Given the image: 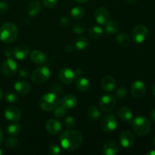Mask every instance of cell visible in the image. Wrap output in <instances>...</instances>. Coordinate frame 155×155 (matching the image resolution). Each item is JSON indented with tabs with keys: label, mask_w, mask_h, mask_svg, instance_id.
<instances>
[{
	"label": "cell",
	"mask_w": 155,
	"mask_h": 155,
	"mask_svg": "<svg viewBox=\"0 0 155 155\" xmlns=\"http://www.w3.org/2000/svg\"><path fill=\"white\" fill-rule=\"evenodd\" d=\"M103 33V29L101 28L100 26H93L92 28H90V30H89V37L91 39H98V38L101 37L102 36Z\"/></svg>",
	"instance_id": "27"
},
{
	"label": "cell",
	"mask_w": 155,
	"mask_h": 155,
	"mask_svg": "<svg viewBox=\"0 0 155 155\" xmlns=\"http://www.w3.org/2000/svg\"><path fill=\"white\" fill-rule=\"evenodd\" d=\"M133 131L137 136L140 137L147 136L151 130V124L149 120L145 117L139 116L136 117L132 121Z\"/></svg>",
	"instance_id": "3"
},
{
	"label": "cell",
	"mask_w": 155,
	"mask_h": 155,
	"mask_svg": "<svg viewBox=\"0 0 155 155\" xmlns=\"http://www.w3.org/2000/svg\"><path fill=\"white\" fill-rule=\"evenodd\" d=\"M59 142L62 148L66 151H74L82 144L83 135L77 130H67L60 136Z\"/></svg>",
	"instance_id": "1"
},
{
	"label": "cell",
	"mask_w": 155,
	"mask_h": 155,
	"mask_svg": "<svg viewBox=\"0 0 155 155\" xmlns=\"http://www.w3.org/2000/svg\"><path fill=\"white\" fill-rule=\"evenodd\" d=\"M15 89L18 94L21 95H28L31 90V86L24 80H19L17 81L15 84Z\"/></svg>",
	"instance_id": "19"
},
{
	"label": "cell",
	"mask_w": 155,
	"mask_h": 155,
	"mask_svg": "<svg viewBox=\"0 0 155 155\" xmlns=\"http://www.w3.org/2000/svg\"><path fill=\"white\" fill-rule=\"evenodd\" d=\"M8 11V5L6 2H0V15H4Z\"/></svg>",
	"instance_id": "40"
},
{
	"label": "cell",
	"mask_w": 155,
	"mask_h": 155,
	"mask_svg": "<svg viewBox=\"0 0 155 155\" xmlns=\"http://www.w3.org/2000/svg\"><path fill=\"white\" fill-rule=\"evenodd\" d=\"M3 97H4V94H3V92L2 91V89H0V101H2V100Z\"/></svg>",
	"instance_id": "48"
},
{
	"label": "cell",
	"mask_w": 155,
	"mask_h": 155,
	"mask_svg": "<svg viewBox=\"0 0 155 155\" xmlns=\"http://www.w3.org/2000/svg\"><path fill=\"white\" fill-rule=\"evenodd\" d=\"M117 127V120L114 114H107L101 120V128L105 133L114 131Z\"/></svg>",
	"instance_id": "6"
},
{
	"label": "cell",
	"mask_w": 155,
	"mask_h": 155,
	"mask_svg": "<svg viewBox=\"0 0 155 155\" xmlns=\"http://www.w3.org/2000/svg\"><path fill=\"white\" fill-rule=\"evenodd\" d=\"M5 117L8 121L12 122H18L20 120L21 117V110L19 108L15 106H9L7 107L5 110L4 112Z\"/></svg>",
	"instance_id": "13"
},
{
	"label": "cell",
	"mask_w": 155,
	"mask_h": 155,
	"mask_svg": "<svg viewBox=\"0 0 155 155\" xmlns=\"http://www.w3.org/2000/svg\"><path fill=\"white\" fill-rule=\"evenodd\" d=\"M89 45V42L87 38L85 36H78L74 40V46L79 50H83L88 48Z\"/></svg>",
	"instance_id": "25"
},
{
	"label": "cell",
	"mask_w": 155,
	"mask_h": 155,
	"mask_svg": "<svg viewBox=\"0 0 155 155\" xmlns=\"http://www.w3.org/2000/svg\"><path fill=\"white\" fill-rule=\"evenodd\" d=\"M41 11L40 2L37 0L30 2L27 8V13L29 16L34 17L37 15Z\"/></svg>",
	"instance_id": "22"
},
{
	"label": "cell",
	"mask_w": 155,
	"mask_h": 155,
	"mask_svg": "<svg viewBox=\"0 0 155 155\" xmlns=\"http://www.w3.org/2000/svg\"><path fill=\"white\" fill-rule=\"evenodd\" d=\"M147 155H155V151H153V150H151V151H150L149 152H148L146 154Z\"/></svg>",
	"instance_id": "49"
},
{
	"label": "cell",
	"mask_w": 155,
	"mask_h": 155,
	"mask_svg": "<svg viewBox=\"0 0 155 155\" xmlns=\"http://www.w3.org/2000/svg\"><path fill=\"white\" fill-rule=\"evenodd\" d=\"M152 143H153V145H154V146L155 147V136H154V139H153Z\"/></svg>",
	"instance_id": "52"
},
{
	"label": "cell",
	"mask_w": 155,
	"mask_h": 155,
	"mask_svg": "<svg viewBox=\"0 0 155 155\" xmlns=\"http://www.w3.org/2000/svg\"><path fill=\"white\" fill-rule=\"evenodd\" d=\"M21 130V127L18 124H13L7 127V133L10 136H16Z\"/></svg>",
	"instance_id": "32"
},
{
	"label": "cell",
	"mask_w": 155,
	"mask_h": 155,
	"mask_svg": "<svg viewBox=\"0 0 155 155\" xmlns=\"http://www.w3.org/2000/svg\"><path fill=\"white\" fill-rule=\"evenodd\" d=\"M152 93H153V95L155 96V83L153 85V86H152Z\"/></svg>",
	"instance_id": "51"
},
{
	"label": "cell",
	"mask_w": 155,
	"mask_h": 155,
	"mask_svg": "<svg viewBox=\"0 0 155 155\" xmlns=\"http://www.w3.org/2000/svg\"><path fill=\"white\" fill-rule=\"evenodd\" d=\"M58 0H42L44 5L48 8H52L58 4Z\"/></svg>",
	"instance_id": "39"
},
{
	"label": "cell",
	"mask_w": 155,
	"mask_h": 155,
	"mask_svg": "<svg viewBox=\"0 0 155 155\" xmlns=\"http://www.w3.org/2000/svg\"><path fill=\"white\" fill-rule=\"evenodd\" d=\"M30 60L36 64H42L47 61L45 53L40 50H35L30 53Z\"/></svg>",
	"instance_id": "21"
},
{
	"label": "cell",
	"mask_w": 155,
	"mask_h": 155,
	"mask_svg": "<svg viewBox=\"0 0 155 155\" xmlns=\"http://www.w3.org/2000/svg\"><path fill=\"white\" fill-rule=\"evenodd\" d=\"M117 116L121 120L125 121V122L132 124V121L133 120V114L132 110L128 107L123 106L117 110Z\"/></svg>",
	"instance_id": "18"
},
{
	"label": "cell",
	"mask_w": 155,
	"mask_h": 155,
	"mask_svg": "<svg viewBox=\"0 0 155 155\" xmlns=\"http://www.w3.org/2000/svg\"><path fill=\"white\" fill-rule=\"evenodd\" d=\"M148 30L144 25H137L134 27L132 33V38L136 43H142L148 37Z\"/></svg>",
	"instance_id": "9"
},
{
	"label": "cell",
	"mask_w": 155,
	"mask_h": 155,
	"mask_svg": "<svg viewBox=\"0 0 155 155\" xmlns=\"http://www.w3.org/2000/svg\"><path fill=\"white\" fill-rule=\"evenodd\" d=\"M30 48L24 45H19L13 50V54L18 60H25L30 54Z\"/></svg>",
	"instance_id": "17"
},
{
	"label": "cell",
	"mask_w": 155,
	"mask_h": 155,
	"mask_svg": "<svg viewBox=\"0 0 155 155\" xmlns=\"http://www.w3.org/2000/svg\"><path fill=\"white\" fill-rule=\"evenodd\" d=\"M83 71H82L81 69H77V71H76V72H75V74H76V76H80L82 74H83Z\"/></svg>",
	"instance_id": "45"
},
{
	"label": "cell",
	"mask_w": 155,
	"mask_h": 155,
	"mask_svg": "<svg viewBox=\"0 0 155 155\" xmlns=\"http://www.w3.org/2000/svg\"><path fill=\"white\" fill-rule=\"evenodd\" d=\"M45 129L47 132L51 135L58 134L61 131V124L58 120L50 119L48 120L45 124Z\"/></svg>",
	"instance_id": "16"
},
{
	"label": "cell",
	"mask_w": 155,
	"mask_h": 155,
	"mask_svg": "<svg viewBox=\"0 0 155 155\" xmlns=\"http://www.w3.org/2000/svg\"><path fill=\"white\" fill-rule=\"evenodd\" d=\"M86 30V25L83 22H77L73 26V30L77 34H82Z\"/></svg>",
	"instance_id": "33"
},
{
	"label": "cell",
	"mask_w": 155,
	"mask_h": 155,
	"mask_svg": "<svg viewBox=\"0 0 155 155\" xmlns=\"http://www.w3.org/2000/svg\"><path fill=\"white\" fill-rule=\"evenodd\" d=\"M69 24L70 21L68 20V18H65V17H64V18H62L60 20V25L62 27H67L69 25Z\"/></svg>",
	"instance_id": "41"
},
{
	"label": "cell",
	"mask_w": 155,
	"mask_h": 155,
	"mask_svg": "<svg viewBox=\"0 0 155 155\" xmlns=\"http://www.w3.org/2000/svg\"><path fill=\"white\" fill-rule=\"evenodd\" d=\"M67 113H68V109L65 108L61 104L59 106L58 105L54 109V115L58 118L63 117H64L67 114Z\"/></svg>",
	"instance_id": "34"
},
{
	"label": "cell",
	"mask_w": 155,
	"mask_h": 155,
	"mask_svg": "<svg viewBox=\"0 0 155 155\" xmlns=\"http://www.w3.org/2000/svg\"><path fill=\"white\" fill-rule=\"evenodd\" d=\"M120 143L124 148H130L134 145L135 138L130 131H124L119 136Z\"/></svg>",
	"instance_id": "14"
},
{
	"label": "cell",
	"mask_w": 155,
	"mask_h": 155,
	"mask_svg": "<svg viewBox=\"0 0 155 155\" xmlns=\"http://www.w3.org/2000/svg\"><path fill=\"white\" fill-rule=\"evenodd\" d=\"M95 19L99 25H105L110 20V13L104 7H100L95 12Z\"/></svg>",
	"instance_id": "11"
},
{
	"label": "cell",
	"mask_w": 155,
	"mask_h": 155,
	"mask_svg": "<svg viewBox=\"0 0 155 155\" xmlns=\"http://www.w3.org/2000/svg\"><path fill=\"white\" fill-rule=\"evenodd\" d=\"M101 88L104 91L111 92V91H113L115 89V86H116V80H115V79L114 77H112L110 75L104 76L102 78V80H101Z\"/></svg>",
	"instance_id": "20"
},
{
	"label": "cell",
	"mask_w": 155,
	"mask_h": 155,
	"mask_svg": "<svg viewBox=\"0 0 155 155\" xmlns=\"http://www.w3.org/2000/svg\"><path fill=\"white\" fill-rule=\"evenodd\" d=\"M77 104V98L74 95H68L62 98L61 104L67 109L74 108Z\"/></svg>",
	"instance_id": "23"
},
{
	"label": "cell",
	"mask_w": 155,
	"mask_h": 155,
	"mask_svg": "<svg viewBox=\"0 0 155 155\" xmlns=\"http://www.w3.org/2000/svg\"><path fill=\"white\" fill-rule=\"evenodd\" d=\"M119 28L117 23L114 21H110L109 20L108 22L105 24V31L108 34H114V33H117Z\"/></svg>",
	"instance_id": "29"
},
{
	"label": "cell",
	"mask_w": 155,
	"mask_h": 155,
	"mask_svg": "<svg viewBox=\"0 0 155 155\" xmlns=\"http://www.w3.org/2000/svg\"><path fill=\"white\" fill-rule=\"evenodd\" d=\"M59 104V98L54 92L46 93L41 97L39 100V106L45 111L53 110Z\"/></svg>",
	"instance_id": "4"
},
{
	"label": "cell",
	"mask_w": 155,
	"mask_h": 155,
	"mask_svg": "<svg viewBox=\"0 0 155 155\" xmlns=\"http://www.w3.org/2000/svg\"><path fill=\"white\" fill-rule=\"evenodd\" d=\"M75 1H77V2H80V3H85L86 2L89 1V0H75Z\"/></svg>",
	"instance_id": "50"
},
{
	"label": "cell",
	"mask_w": 155,
	"mask_h": 155,
	"mask_svg": "<svg viewBox=\"0 0 155 155\" xmlns=\"http://www.w3.org/2000/svg\"><path fill=\"white\" fill-rule=\"evenodd\" d=\"M75 86L77 90L80 92H86L89 90L90 88V82L85 77H80L76 81Z\"/></svg>",
	"instance_id": "24"
},
{
	"label": "cell",
	"mask_w": 155,
	"mask_h": 155,
	"mask_svg": "<svg viewBox=\"0 0 155 155\" xmlns=\"http://www.w3.org/2000/svg\"><path fill=\"white\" fill-rule=\"evenodd\" d=\"M85 15V11L80 6H76V7L73 8L71 10V15L73 18L76 20L81 19Z\"/></svg>",
	"instance_id": "28"
},
{
	"label": "cell",
	"mask_w": 155,
	"mask_h": 155,
	"mask_svg": "<svg viewBox=\"0 0 155 155\" xmlns=\"http://www.w3.org/2000/svg\"><path fill=\"white\" fill-rule=\"evenodd\" d=\"M48 152L51 155H58L61 154V148L59 145L53 144L48 148Z\"/></svg>",
	"instance_id": "36"
},
{
	"label": "cell",
	"mask_w": 155,
	"mask_h": 155,
	"mask_svg": "<svg viewBox=\"0 0 155 155\" xmlns=\"http://www.w3.org/2000/svg\"><path fill=\"white\" fill-rule=\"evenodd\" d=\"M59 80L65 84H71L74 82L76 77L75 72L68 68H64L58 73Z\"/></svg>",
	"instance_id": "12"
},
{
	"label": "cell",
	"mask_w": 155,
	"mask_h": 155,
	"mask_svg": "<svg viewBox=\"0 0 155 155\" xmlns=\"http://www.w3.org/2000/svg\"><path fill=\"white\" fill-rule=\"evenodd\" d=\"M52 90L54 91V92L55 94L58 93V92H61L62 90V87L58 84H55L52 86Z\"/></svg>",
	"instance_id": "43"
},
{
	"label": "cell",
	"mask_w": 155,
	"mask_h": 155,
	"mask_svg": "<svg viewBox=\"0 0 155 155\" xmlns=\"http://www.w3.org/2000/svg\"><path fill=\"white\" fill-rule=\"evenodd\" d=\"M4 145L6 148H9V149L15 148V147L18 146V139L17 138H15V136H11V137L8 138V139H6L5 140Z\"/></svg>",
	"instance_id": "31"
},
{
	"label": "cell",
	"mask_w": 155,
	"mask_h": 155,
	"mask_svg": "<svg viewBox=\"0 0 155 155\" xmlns=\"http://www.w3.org/2000/svg\"><path fill=\"white\" fill-rule=\"evenodd\" d=\"M150 117H151V119L155 123V108L153 109V110L151 111Z\"/></svg>",
	"instance_id": "44"
},
{
	"label": "cell",
	"mask_w": 155,
	"mask_h": 155,
	"mask_svg": "<svg viewBox=\"0 0 155 155\" xmlns=\"http://www.w3.org/2000/svg\"><path fill=\"white\" fill-rule=\"evenodd\" d=\"M18 27L12 22H6L0 27V40L5 43L15 42L18 36Z\"/></svg>",
	"instance_id": "2"
},
{
	"label": "cell",
	"mask_w": 155,
	"mask_h": 155,
	"mask_svg": "<svg viewBox=\"0 0 155 155\" xmlns=\"http://www.w3.org/2000/svg\"><path fill=\"white\" fill-rule=\"evenodd\" d=\"M76 121L73 117L68 116L64 120V126L68 129H72L75 127Z\"/></svg>",
	"instance_id": "35"
},
{
	"label": "cell",
	"mask_w": 155,
	"mask_h": 155,
	"mask_svg": "<svg viewBox=\"0 0 155 155\" xmlns=\"http://www.w3.org/2000/svg\"><path fill=\"white\" fill-rule=\"evenodd\" d=\"M5 99L9 103H15L16 101H18V97L17 96L16 94L13 93V92H8L5 95Z\"/></svg>",
	"instance_id": "37"
},
{
	"label": "cell",
	"mask_w": 155,
	"mask_h": 155,
	"mask_svg": "<svg viewBox=\"0 0 155 155\" xmlns=\"http://www.w3.org/2000/svg\"><path fill=\"white\" fill-rule=\"evenodd\" d=\"M127 1L130 4L134 5V4H136V3H137V2L139 1V0H127Z\"/></svg>",
	"instance_id": "47"
},
{
	"label": "cell",
	"mask_w": 155,
	"mask_h": 155,
	"mask_svg": "<svg viewBox=\"0 0 155 155\" xmlns=\"http://www.w3.org/2000/svg\"><path fill=\"white\" fill-rule=\"evenodd\" d=\"M115 95L118 98H124L127 95V91L125 88L120 87L119 89H117L116 92H115Z\"/></svg>",
	"instance_id": "38"
},
{
	"label": "cell",
	"mask_w": 155,
	"mask_h": 155,
	"mask_svg": "<svg viewBox=\"0 0 155 155\" xmlns=\"http://www.w3.org/2000/svg\"><path fill=\"white\" fill-rule=\"evenodd\" d=\"M2 149H1V148H0V155H2Z\"/></svg>",
	"instance_id": "53"
},
{
	"label": "cell",
	"mask_w": 155,
	"mask_h": 155,
	"mask_svg": "<svg viewBox=\"0 0 155 155\" xmlns=\"http://www.w3.org/2000/svg\"><path fill=\"white\" fill-rule=\"evenodd\" d=\"M3 139H4V138H3V133L1 129H0V145L2 143Z\"/></svg>",
	"instance_id": "46"
},
{
	"label": "cell",
	"mask_w": 155,
	"mask_h": 155,
	"mask_svg": "<svg viewBox=\"0 0 155 155\" xmlns=\"http://www.w3.org/2000/svg\"><path fill=\"white\" fill-rule=\"evenodd\" d=\"M87 115L91 120H98L100 117L101 113H100V110L96 107H95V106H91V107H89L88 108Z\"/></svg>",
	"instance_id": "30"
},
{
	"label": "cell",
	"mask_w": 155,
	"mask_h": 155,
	"mask_svg": "<svg viewBox=\"0 0 155 155\" xmlns=\"http://www.w3.org/2000/svg\"><path fill=\"white\" fill-rule=\"evenodd\" d=\"M50 76V70L47 67L42 66L33 71L31 75V80L36 84H42L49 79Z\"/></svg>",
	"instance_id": "5"
},
{
	"label": "cell",
	"mask_w": 155,
	"mask_h": 155,
	"mask_svg": "<svg viewBox=\"0 0 155 155\" xmlns=\"http://www.w3.org/2000/svg\"><path fill=\"white\" fill-rule=\"evenodd\" d=\"M130 92L133 98L136 99H141L144 98L146 93V86L141 80H136L133 83L130 87Z\"/></svg>",
	"instance_id": "7"
},
{
	"label": "cell",
	"mask_w": 155,
	"mask_h": 155,
	"mask_svg": "<svg viewBox=\"0 0 155 155\" xmlns=\"http://www.w3.org/2000/svg\"><path fill=\"white\" fill-rule=\"evenodd\" d=\"M119 152V146L114 139L107 140L102 148V154L104 155H116Z\"/></svg>",
	"instance_id": "15"
},
{
	"label": "cell",
	"mask_w": 155,
	"mask_h": 155,
	"mask_svg": "<svg viewBox=\"0 0 155 155\" xmlns=\"http://www.w3.org/2000/svg\"><path fill=\"white\" fill-rule=\"evenodd\" d=\"M117 42L123 47H127L131 43V39L126 33H120L117 36Z\"/></svg>",
	"instance_id": "26"
},
{
	"label": "cell",
	"mask_w": 155,
	"mask_h": 155,
	"mask_svg": "<svg viewBox=\"0 0 155 155\" xmlns=\"http://www.w3.org/2000/svg\"><path fill=\"white\" fill-rule=\"evenodd\" d=\"M116 105V98L110 94H106L101 97L99 101V106L104 112L111 111Z\"/></svg>",
	"instance_id": "8"
},
{
	"label": "cell",
	"mask_w": 155,
	"mask_h": 155,
	"mask_svg": "<svg viewBox=\"0 0 155 155\" xmlns=\"http://www.w3.org/2000/svg\"><path fill=\"white\" fill-rule=\"evenodd\" d=\"M19 75L21 77H23V78H26L27 77V76L29 75V71L28 70L26 69V68H24V69L21 70L19 73Z\"/></svg>",
	"instance_id": "42"
},
{
	"label": "cell",
	"mask_w": 155,
	"mask_h": 155,
	"mask_svg": "<svg viewBox=\"0 0 155 155\" xmlns=\"http://www.w3.org/2000/svg\"><path fill=\"white\" fill-rule=\"evenodd\" d=\"M2 71L6 77H12L18 71V64L14 59L8 58L4 61L2 65Z\"/></svg>",
	"instance_id": "10"
}]
</instances>
